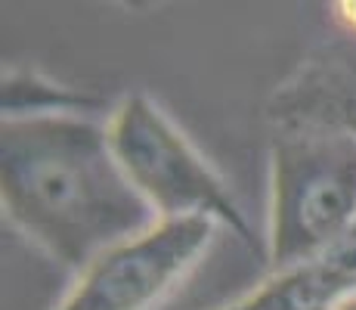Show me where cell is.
Listing matches in <instances>:
<instances>
[{
  "instance_id": "obj_1",
  "label": "cell",
  "mask_w": 356,
  "mask_h": 310,
  "mask_svg": "<svg viewBox=\"0 0 356 310\" xmlns=\"http://www.w3.org/2000/svg\"><path fill=\"white\" fill-rule=\"evenodd\" d=\"M3 215L68 270H84L106 248L155 224L108 143L87 115L3 118Z\"/></svg>"
},
{
  "instance_id": "obj_2",
  "label": "cell",
  "mask_w": 356,
  "mask_h": 310,
  "mask_svg": "<svg viewBox=\"0 0 356 310\" xmlns=\"http://www.w3.org/2000/svg\"><path fill=\"white\" fill-rule=\"evenodd\" d=\"M270 264H310L356 226V137L328 127H276L270 146Z\"/></svg>"
},
{
  "instance_id": "obj_3",
  "label": "cell",
  "mask_w": 356,
  "mask_h": 310,
  "mask_svg": "<svg viewBox=\"0 0 356 310\" xmlns=\"http://www.w3.org/2000/svg\"><path fill=\"white\" fill-rule=\"evenodd\" d=\"M106 130L121 171L161 220L208 217L229 226L264 261V245L229 186L146 93L124 96L108 115Z\"/></svg>"
},
{
  "instance_id": "obj_4",
  "label": "cell",
  "mask_w": 356,
  "mask_h": 310,
  "mask_svg": "<svg viewBox=\"0 0 356 310\" xmlns=\"http://www.w3.org/2000/svg\"><path fill=\"white\" fill-rule=\"evenodd\" d=\"M214 242V220L170 217L106 248L56 310H155Z\"/></svg>"
},
{
  "instance_id": "obj_5",
  "label": "cell",
  "mask_w": 356,
  "mask_h": 310,
  "mask_svg": "<svg viewBox=\"0 0 356 310\" xmlns=\"http://www.w3.org/2000/svg\"><path fill=\"white\" fill-rule=\"evenodd\" d=\"M276 127H328L356 137V22L316 44L266 100Z\"/></svg>"
},
{
  "instance_id": "obj_6",
  "label": "cell",
  "mask_w": 356,
  "mask_h": 310,
  "mask_svg": "<svg viewBox=\"0 0 356 310\" xmlns=\"http://www.w3.org/2000/svg\"><path fill=\"white\" fill-rule=\"evenodd\" d=\"M356 288V273L341 264L334 254H325L310 264L279 270L251 295L238 298L227 310H316L328 301Z\"/></svg>"
},
{
  "instance_id": "obj_7",
  "label": "cell",
  "mask_w": 356,
  "mask_h": 310,
  "mask_svg": "<svg viewBox=\"0 0 356 310\" xmlns=\"http://www.w3.org/2000/svg\"><path fill=\"white\" fill-rule=\"evenodd\" d=\"M106 109L102 96L87 91H72L65 84H53L38 72L3 75V118H44V115H84Z\"/></svg>"
},
{
  "instance_id": "obj_8",
  "label": "cell",
  "mask_w": 356,
  "mask_h": 310,
  "mask_svg": "<svg viewBox=\"0 0 356 310\" xmlns=\"http://www.w3.org/2000/svg\"><path fill=\"white\" fill-rule=\"evenodd\" d=\"M332 254L341 261V264H347V267H350V270L356 273V226L350 230V236H347L344 242H341L338 248H334Z\"/></svg>"
},
{
  "instance_id": "obj_9",
  "label": "cell",
  "mask_w": 356,
  "mask_h": 310,
  "mask_svg": "<svg viewBox=\"0 0 356 310\" xmlns=\"http://www.w3.org/2000/svg\"><path fill=\"white\" fill-rule=\"evenodd\" d=\"M316 310H356V288L347 292V295H341V298L328 301V304H323V307H316Z\"/></svg>"
}]
</instances>
